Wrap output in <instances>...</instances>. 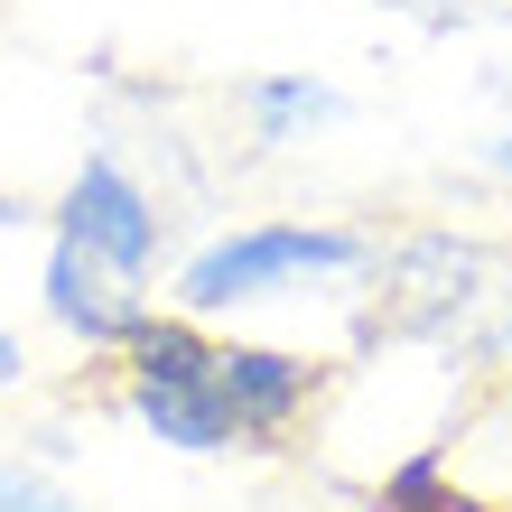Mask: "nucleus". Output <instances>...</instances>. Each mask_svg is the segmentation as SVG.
<instances>
[{"mask_svg": "<svg viewBox=\"0 0 512 512\" xmlns=\"http://www.w3.org/2000/svg\"><path fill=\"white\" fill-rule=\"evenodd\" d=\"M38 298H47V317L66 326V345H84L103 364V354H122V336L159 308L149 298V280H131V270H112L94 252H75V243H47V270H38Z\"/></svg>", "mask_w": 512, "mask_h": 512, "instance_id": "39448f33", "label": "nucleus"}, {"mask_svg": "<svg viewBox=\"0 0 512 512\" xmlns=\"http://www.w3.org/2000/svg\"><path fill=\"white\" fill-rule=\"evenodd\" d=\"M373 308L364 345H429L466 373H512V252H494L485 233H447L419 224L391 252H373Z\"/></svg>", "mask_w": 512, "mask_h": 512, "instance_id": "f257e3e1", "label": "nucleus"}, {"mask_svg": "<svg viewBox=\"0 0 512 512\" xmlns=\"http://www.w3.org/2000/svg\"><path fill=\"white\" fill-rule=\"evenodd\" d=\"M47 224H56V243L94 252V261H112V270H131V280H159L168 205L149 196V177L122 159V149H84V168L56 187Z\"/></svg>", "mask_w": 512, "mask_h": 512, "instance_id": "7ed1b4c3", "label": "nucleus"}, {"mask_svg": "<svg viewBox=\"0 0 512 512\" xmlns=\"http://www.w3.org/2000/svg\"><path fill=\"white\" fill-rule=\"evenodd\" d=\"M0 512H84L56 475H38V466H19V457H0Z\"/></svg>", "mask_w": 512, "mask_h": 512, "instance_id": "0eeeda50", "label": "nucleus"}, {"mask_svg": "<svg viewBox=\"0 0 512 512\" xmlns=\"http://www.w3.org/2000/svg\"><path fill=\"white\" fill-rule=\"evenodd\" d=\"M382 10H466V0H382Z\"/></svg>", "mask_w": 512, "mask_h": 512, "instance_id": "9b49d317", "label": "nucleus"}, {"mask_svg": "<svg viewBox=\"0 0 512 512\" xmlns=\"http://www.w3.org/2000/svg\"><path fill=\"white\" fill-rule=\"evenodd\" d=\"M215 401L233 419V447L243 457H270V447H298V429L317 419L336 364L326 354H289V345H252V336H215Z\"/></svg>", "mask_w": 512, "mask_h": 512, "instance_id": "20e7f679", "label": "nucleus"}, {"mask_svg": "<svg viewBox=\"0 0 512 512\" xmlns=\"http://www.w3.org/2000/svg\"><path fill=\"white\" fill-rule=\"evenodd\" d=\"M28 382V345L10 336V326H0V401H10V391Z\"/></svg>", "mask_w": 512, "mask_h": 512, "instance_id": "6e6552de", "label": "nucleus"}, {"mask_svg": "<svg viewBox=\"0 0 512 512\" xmlns=\"http://www.w3.org/2000/svg\"><path fill=\"white\" fill-rule=\"evenodd\" d=\"M28 215H38V205H28V196H10V187H0V233H19Z\"/></svg>", "mask_w": 512, "mask_h": 512, "instance_id": "1a4fd4ad", "label": "nucleus"}, {"mask_svg": "<svg viewBox=\"0 0 512 512\" xmlns=\"http://www.w3.org/2000/svg\"><path fill=\"white\" fill-rule=\"evenodd\" d=\"M485 168H494V177H512V131H494V140H485Z\"/></svg>", "mask_w": 512, "mask_h": 512, "instance_id": "9d476101", "label": "nucleus"}, {"mask_svg": "<svg viewBox=\"0 0 512 512\" xmlns=\"http://www.w3.org/2000/svg\"><path fill=\"white\" fill-rule=\"evenodd\" d=\"M233 112H243L252 149H298L308 131L345 122V94H336L326 75H308V66H280V75H252V84H233Z\"/></svg>", "mask_w": 512, "mask_h": 512, "instance_id": "423d86ee", "label": "nucleus"}, {"mask_svg": "<svg viewBox=\"0 0 512 512\" xmlns=\"http://www.w3.org/2000/svg\"><path fill=\"white\" fill-rule=\"evenodd\" d=\"M382 252V233L364 224H336V215H261V224H233L215 243H196L168 280V308L215 326V317H243L270 308V298H308V289H336V280H364Z\"/></svg>", "mask_w": 512, "mask_h": 512, "instance_id": "f03ea898", "label": "nucleus"}]
</instances>
